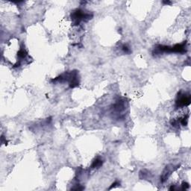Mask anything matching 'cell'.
<instances>
[{
    "instance_id": "4",
    "label": "cell",
    "mask_w": 191,
    "mask_h": 191,
    "mask_svg": "<svg viewBox=\"0 0 191 191\" xmlns=\"http://www.w3.org/2000/svg\"><path fill=\"white\" fill-rule=\"evenodd\" d=\"M123 52H125V53H130L131 52L130 49H129L127 46H125V45H123Z\"/></svg>"
},
{
    "instance_id": "2",
    "label": "cell",
    "mask_w": 191,
    "mask_h": 191,
    "mask_svg": "<svg viewBox=\"0 0 191 191\" xmlns=\"http://www.w3.org/2000/svg\"><path fill=\"white\" fill-rule=\"evenodd\" d=\"M190 104V95H187L186 93H181L180 92L178 96L176 99V107L181 108V107L188 106Z\"/></svg>"
},
{
    "instance_id": "1",
    "label": "cell",
    "mask_w": 191,
    "mask_h": 191,
    "mask_svg": "<svg viewBox=\"0 0 191 191\" xmlns=\"http://www.w3.org/2000/svg\"><path fill=\"white\" fill-rule=\"evenodd\" d=\"M91 17H92L91 15L85 13V11L81 9H77L71 14V18L75 25H78L82 21H87Z\"/></svg>"
},
{
    "instance_id": "3",
    "label": "cell",
    "mask_w": 191,
    "mask_h": 191,
    "mask_svg": "<svg viewBox=\"0 0 191 191\" xmlns=\"http://www.w3.org/2000/svg\"><path fill=\"white\" fill-rule=\"evenodd\" d=\"M102 165V161L99 158H96L94 161L93 162L91 167H92V168H99V167H100V166Z\"/></svg>"
}]
</instances>
